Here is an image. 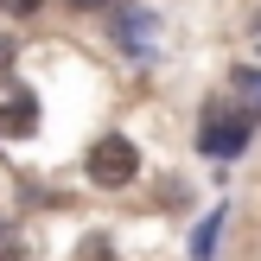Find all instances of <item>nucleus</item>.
<instances>
[{"instance_id":"2","label":"nucleus","mask_w":261,"mask_h":261,"mask_svg":"<svg viewBox=\"0 0 261 261\" xmlns=\"http://www.w3.org/2000/svg\"><path fill=\"white\" fill-rule=\"evenodd\" d=\"M134 172H140V153H134V140H121V134H102L96 147H89V178H96V185H127Z\"/></svg>"},{"instance_id":"7","label":"nucleus","mask_w":261,"mask_h":261,"mask_svg":"<svg viewBox=\"0 0 261 261\" xmlns=\"http://www.w3.org/2000/svg\"><path fill=\"white\" fill-rule=\"evenodd\" d=\"M109 255H115L109 236H89V242H83V261H109Z\"/></svg>"},{"instance_id":"11","label":"nucleus","mask_w":261,"mask_h":261,"mask_svg":"<svg viewBox=\"0 0 261 261\" xmlns=\"http://www.w3.org/2000/svg\"><path fill=\"white\" fill-rule=\"evenodd\" d=\"M7 64H13V45H7V38H0V70H7Z\"/></svg>"},{"instance_id":"8","label":"nucleus","mask_w":261,"mask_h":261,"mask_svg":"<svg viewBox=\"0 0 261 261\" xmlns=\"http://www.w3.org/2000/svg\"><path fill=\"white\" fill-rule=\"evenodd\" d=\"M0 7H7V13H19V19H25V13H38L45 0H0Z\"/></svg>"},{"instance_id":"5","label":"nucleus","mask_w":261,"mask_h":261,"mask_svg":"<svg viewBox=\"0 0 261 261\" xmlns=\"http://www.w3.org/2000/svg\"><path fill=\"white\" fill-rule=\"evenodd\" d=\"M217 229H223V217H211V223L198 229V242H191V261H211V255H217Z\"/></svg>"},{"instance_id":"3","label":"nucleus","mask_w":261,"mask_h":261,"mask_svg":"<svg viewBox=\"0 0 261 261\" xmlns=\"http://www.w3.org/2000/svg\"><path fill=\"white\" fill-rule=\"evenodd\" d=\"M0 121H7V134H32L38 127V102L25 96V89H13V96L0 102Z\"/></svg>"},{"instance_id":"9","label":"nucleus","mask_w":261,"mask_h":261,"mask_svg":"<svg viewBox=\"0 0 261 261\" xmlns=\"http://www.w3.org/2000/svg\"><path fill=\"white\" fill-rule=\"evenodd\" d=\"M236 89H255L261 96V70H236Z\"/></svg>"},{"instance_id":"4","label":"nucleus","mask_w":261,"mask_h":261,"mask_svg":"<svg viewBox=\"0 0 261 261\" xmlns=\"http://www.w3.org/2000/svg\"><path fill=\"white\" fill-rule=\"evenodd\" d=\"M115 38H121V51H153V13H121V25H115Z\"/></svg>"},{"instance_id":"10","label":"nucleus","mask_w":261,"mask_h":261,"mask_svg":"<svg viewBox=\"0 0 261 261\" xmlns=\"http://www.w3.org/2000/svg\"><path fill=\"white\" fill-rule=\"evenodd\" d=\"M70 7H76V13H96V7H109V0H70Z\"/></svg>"},{"instance_id":"6","label":"nucleus","mask_w":261,"mask_h":261,"mask_svg":"<svg viewBox=\"0 0 261 261\" xmlns=\"http://www.w3.org/2000/svg\"><path fill=\"white\" fill-rule=\"evenodd\" d=\"M25 255V242H19V229H0V261H19Z\"/></svg>"},{"instance_id":"1","label":"nucleus","mask_w":261,"mask_h":261,"mask_svg":"<svg viewBox=\"0 0 261 261\" xmlns=\"http://www.w3.org/2000/svg\"><path fill=\"white\" fill-rule=\"evenodd\" d=\"M249 134H255V109H204L198 147L211 153V160H236V153L249 147Z\"/></svg>"}]
</instances>
